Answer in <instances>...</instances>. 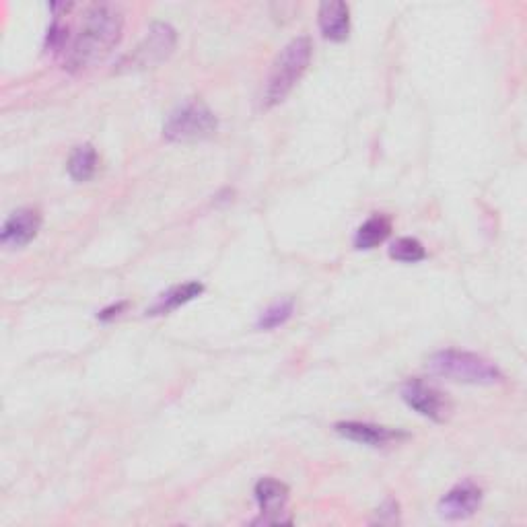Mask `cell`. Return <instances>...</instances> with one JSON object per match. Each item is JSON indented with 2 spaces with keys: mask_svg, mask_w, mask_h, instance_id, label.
I'll use <instances>...</instances> for the list:
<instances>
[{
  "mask_svg": "<svg viewBox=\"0 0 527 527\" xmlns=\"http://www.w3.org/2000/svg\"><path fill=\"white\" fill-rule=\"evenodd\" d=\"M427 369L449 381L470 385H497L505 379L503 371L493 361L476 353H468V350L455 348L439 350V353L429 359Z\"/></svg>",
  "mask_w": 527,
  "mask_h": 527,
  "instance_id": "3957f363",
  "label": "cell"
},
{
  "mask_svg": "<svg viewBox=\"0 0 527 527\" xmlns=\"http://www.w3.org/2000/svg\"><path fill=\"white\" fill-rule=\"evenodd\" d=\"M97 163H99L97 151L93 149V145L85 143L70 153L66 167H68L70 178H73L75 182H89L97 171Z\"/></svg>",
  "mask_w": 527,
  "mask_h": 527,
  "instance_id": "5bb4252c",
  "label": "cell"
},
{
  "mask_svg": "<svg viewBox=\"0 0 527 527\" xmlns=\"http://www.w3.org/2000/svg\"><path fill=\"white\" fill-rule=\"evenodd\" d=\"M318 23L322 35L330 42H344L350 35V7L342 0H330L320 5Z\"/></svg>",
  "mask_w": 527,
  "mask_h": 527,
  "instance_id": "8fae6325",
  "label": "cell"
},
{
  "mask_svg": "<svg viewBox=\"0 0 527 527\" xmlns=\"http://www.w3.org/2000/svg\"><path fill=\"white\" fill-rule=\"evenodd\" d=\"M68 44H70V27L60 21V15H54V21L46 33V46L44 48H46V52L64 56Z\"/></svg>",
  "mask_w": 527,
  "mask_h": 527,
  "instance_id": "e0dca14e",
  "label": "cell"
},
{
  "mask_svg": "<svg viewBox=\"0 0 527 527\" xmlns=\"http://www.w3.org/2000/svg\"><path fill=\"white\" fill-rule=\"evenodd\" d=\"M392 233V221L385 215L369 217L355 233V248L357 250H373L381 245Z\"/></svg>",
  "mask_w": 527,
  "mask_h": 527,
  "instance_id": "4fadbf2b",
  "label": "cell"
},
{
  "mask_svg": "<svg viewBox=\"0 0 527 527\" xmlns=\"http://www.w3.org/2000/svg\"><path fill=\"white\" fill-rule=\"evenodd\" d=\"M217 128L219 120L215 112L204 101L190 99L167 116L163 124V136L169 143H194V140L210 138Z\"/></svg>",
  "mask_w": 527,
  "mask_h": 527,
  "instance_id": "277c9868",
  "label": "cell"
},
{
  "mask_svg": "<svg viewBox=\"0 0 527 527\" xmlns=\"http://www.w3.org/2000/svg\"><path fill=\"white\" fill-rule=\"evenodd\" d=\"M334 429L344 439L355 441L359 445H367V447H385L394 441L408 437L406 433H402L398 429L381 427V425H373V423H359V420H346V423H338Z\"/></svg>",
  "mask_w": 527,
  "mask_h": 527,
  "instance_id": "30bf717a",
  "label": "cell"
},
{
  "mask_svg": "<svg viewBox=\"0 0 527 527\" xmlns=\"http://www.w3.org/2000/svg\"><path fill=\"white\" fill-rule=\"evenodd\" d=\"M256 501L262 517L256 523H291V519H283L285 505L289 501V486L276 478H262L256 484Z\"/></svg>",
  "mask_w": 527,
  "mask_h": 527,
  "instance_id": "ba28073f",
  "label": "cell"
},
{
  "mask_svg": "<svg viewBox=\"0 0 527 527\" xmlns=\"http://www.w3.org/2000/svg\"><path fill=\"white\" fill-rule=\"evenodd\" d=\"M398 511H400V507L396 501H392V499L385 501L377 509V521L379 523H394V521H398Z\"/></svg>",
  "mask_w": 527,
  "mask_h": 527,
  "instance_id": "ac0fdd59",
  "label": "cell"
},
{
  "mask_svg": "<svg viewBox=\"0 0 527 527\" xmlns=\"http://www.w3.org/2000/svg\"><path fill=\"white\" fill-rule=\"evenodd\" d=\"M402 400L420 416H425L433 423H445L451 414V402L443 392H439L433 385L420 381V379H410L402 385Z\"/></svg>",
  "mask_w": 527,
  "mask_h": 527,
  "instance_id": "8992f818",
  "label": "cell"
},
{
  "mask_svg": "<svg viewBox=\"0 0 527 527\" xmlns=\"http://www.w3.org/2000/svg\"><path fill=\"white\" fill-rule=\"evenodd\" d=\"M175 44H178V31L169 23L155 21L136 48L116 64V73H140V70L155 68L173 54Z\"/></svg>",
  "mask_w": 527,
  "mask_h": 527,
  "instance_id": "5b68a950",
  "label": "cell"
},
{
  "mask_svg": "<svg viewBox=\"0 0 527 527\" xmlns=\"http://www.w3.org/2000/svg\"><path fill=\"white\" fill-rule=\"evenodd\" d=\"M124 11L116 3H95L85 9L81 25L64 52L68 73H83L108 58L122 40Z\"/></svg>",
  "mask_w": 527,
  "mask_h": 527,
  "instance_id": "6da1fadb",
  "label": "cell"
},
{
  "mask_svg": "<svg viewBox=\"0 0 527 527\" xmlns=\"http://www.w3.org/2000/svg\"><path fill=\"white\" fill-rule=\"evenodd\" d=\"M42 229V213L38 208H19L5 221L0 231V241L7 248H23L29 241L38 237Z\"/></svg>",
  "mask_w": 527,
  "mask_h": 527,
  "instance_id": "9c48e42d",
  "label": "cell"
},
{
  "mask_svg": "<svg viewBox=\"0 0 527 527\" xmlns=\"http://www.w3.org/2000/svg\"><path fill=\"white\" fill-rule=\"evenodd\" d=\"M311 56H313V44L307 35H299V38L291 40L276 54L262 91V99H260L262 110H272L289 97V93L307 73Z\"/></svg>",
  "mask_w": 527,
  "mask_h": 527,
  "instance_id": "7a4b0ae2",
  "label": "cell"
},
{
  "mask_svg": "<svg viewBox=\"0 0 527 527\" xmlns=\"http://www.w3.org/2000/svg\"><path fill=\"white\" fill-rule=\"evenodd\" d=\"M126 307H128V303H126V301H120V303H116V305L105 307L103 311H99V313H97V320H101V322H110V320L118 318V315H120V313H122Z\"/></svg>",
  "mask_w": 527,
  "mask_h": 527,
  "instance_id": "d6986e66",
  "label": "cell"
},
{
  "mask_svg": "<svg viewBox=\"0 0 527 527\" xmlns=\"http://www.w3.org/2000/svg\"><path fill=\"white\" fill-rule=\"evenodd\" d=\"M202 293H204V285L198 283V280H190V283H186V285L171 287L169 291L159 295V299L147 309V315H165L169 311H175V309H180L182 305L194 301Z\"/></svg>",
  "mask_w": 527,
  "mask_h": 527,
  "instance_id": "7c38bea8",
  "label": "cell"
},
{
  "mask_svg": "<svg viewBox=\"0 0 527 527\" xmlns=\"http://www.w3.org/2000/svg\"><path fill=\"white\" fill-rule=\"evenodd\" d=\"M390 258L402 264H416L427 258V250L416 237H400L390 245Z\"/></svg>",
  "mask_w": 527,
  "mask_h": 527,
  "instance_id": "2e32d148",
  "label": "cell"
},
{
  "mask_svg": "<svg viewBox=\"0 0 527 527\" xmlns=\"http://www.w3.org/2000/svg\"><path fill=\"white\" fill-rule=\"evenodd\" d=\"M480 507L482 488L472 480H464L447 490L437 505V511L447 521H462L472 517Z\"/></svg>",
  "mask_w": 527,
  "mask_h": 527,
  "instance_id": "52a82bcc",
  "label": "cell"
},
{
  "mask_svg": "<svg viewBox=\"0 0 527 527\" xmlns=\"http://www.w3.org/2000/svg\"><path fill=\"white\" fill-rule=\"evenodd\" d=\"M293 311H295V303L291 299L276 301L260 313L256 328L258 330H276L280 326H285L293 318Z\"/></svg>",
  "mask_w": 527,
  "mask_h": 527,
  "instance_id": "9a60e30c",
  "label": "cell"
}]
</instances>
